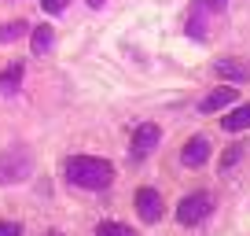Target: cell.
<instances>
[{"label": "cell", "instance_id": "52a82bcc", "mask_svg": "<svg viewBox=\"0 0 250 236\" xmlns=\"http://www.w3.org/2000/svg\"><path fill=\"white\" fill-rule=\"evenodd\" d=\"M213 71H217L221 78H228V81H247V78H250V63L232 59V55H228V59H217V63H213Z\"/></svg>", "mask_w": 250, "mask_h": 236}, {"label": "cell", "instance_id": "ac0fdd59", "mask_svg": "<svg viewBox=\"0 0 250 236\" xmlns=\"http://www.w3.org/2000/svg\"><path fill=\"white\" fill-rule=\"evenodd\" d=\"M103 4H107V0H88V8H103Z\"/></svg>", "mask_w": 250, "mask_h": 236}, {"label": "cell", "instance_id": "2e32d148", "mask_svg": "<svg viewBox=\"0 0 250 236\" xmlns=\"http://www.w3.org/2000/svg\"><path fill=\"white\" fill-rule=\"evenodd\" d=\"M0 236H22V225L19 221H0Z\"/></svg>", "mask_w": 250, "mask_h": 236}, {"label": "cell", "instance_id": "277c9868", "mask_svg": "<svg viewBox=\"0 0 250 236\" xmlns=\"http://www.w3.org/2000/svg\"><path fill=\"white\" fill-rule=\"evenodd\" d=\"M158 141H162V129H158L155 122L136 126V133H133V159H147L151 151L158 148Z\"/></svg>", "mask_w": 250, "mask_h": 236}, {"label": "cell", "instance_id": "9c48e42d", "mask_svg": "<svg viewBox=\"0 0 250 236\" xmlns=\"http://www.w3.org/2000/svg\"><path fill=\"white\" fill-rule=\"evenodd\" d=\"M22 74H26V67H22V63L4 67V74H0V89H4L8 96H15L19 89H22Z\"/></svg>", "mask_w": 250, "mask_h": 236}, {"label": "cell", "instance_id": "e0dca14e", "mask_svg": "<svg viewBox=\"0 0 250 236\" xmlns=\"http://www.w3.org/2000/svg\"><path fill=\"white\" fill-rule=\"evenodd\" d=\"M206 8H210V11H225L228 0H206Z\"/></svg>", "mask_w": 250, "mask_h": 236}, {"label": "cell", "instance_id": "9a60e30c", "mask_svg": "<svg viewBox=\"0 0 250 236\" xmlns=\"http://www.w3.org/2000/svg\"><path fill=\"white\" fill-rule=\"evenodd\" d=\"M235 163H239V148H228L225 155H221V170H232Z\"/></svg>", "mask_w": 250, "mask_h": 236}, {"label": "cell", "instance_id": "7a4b0ae2", "mask_svg": "<svg viewBox=\"0 0 250 236\" xmlns=\"http://www.w3.org/2000/svg\"><path fill=\"white\" fill-rule=\"evenodd\" d=\"M30 170H33L30 148L15 144V148L0 151V185H22L26 177H30Z\"/></svg>", "mask_w": 250, "mask_h": 236}, {"label": "cell", "instance_id": "3957f363", "mask_svg": "<svg viewBox=\"0 0 250 236\" xmlns=\"http://www.w3.org/2000/svg\"><path fill=\"white\" fill-rule=\"evenodd\" d=\"M210 211H213V196H210V192H191V196L180 199L177 221H180V225H199Z\"/></svg>", "mask_w": 250, "mask_h": 236}, {"label": "cell", "instance_id": "4fadbf2b", "mask_svg": "<svg viewBox=\"0 0 250 236\" xmlns=\"http://www.w3.org/2000/svg\"><path fill=\"white\" fill-rule=\"evenodd\" d=\"M26 33V23H8V26H0V45H11V41H19Z\"/></svg>", "mask_w": 250, "mask_h": 236}, {"label": "cell", "instance_id": "8992f818", "mask_svg": "<svg viewBox=\"0 0 250 236\" xmlns=\"http://www.w3.org/2000/svg\"><path fill=\"white\" fill-rule=\"evenodd\" d=\"M180 159H184L188 170H199V166L210 159V141H206V137H191V141L184 144V151H180Z\"/></svg>", "mask_w": 250, "mask_h": 236}, {"label": "cell", "instance_id": "5b68a950", "mask_svg": "<svg viewBox=\"0 0 250 236\" xmlns=\"http://www.w3.org/2000/svg\"><path fill=\"white\" fill-rule=\"evenodd\" d=\"M136 214H140L144 221H158L162 218V196H158L155 189H140L136 192Z\"/></svg>", "mask_w": 250, "mask_h": 236}, {"label": "cell", "instance_id": "8fae6325", "mask_svg": "<svg viewBox=\"0 0 250 236\" xmlns=\"http://www.w3.org/2000/svg\"><path fill=\"white\" fill-rule=\"evenodd\" d=\"M52 45H55V30H52V26H37V30L30 33V48H33L37 55H44Z\"/></svg>", "mask_w": 250, "mask_h": 236}, {"label": "cell", "instance_id": "ba28073f", "mask_svg": "<svg viewBox=\"0 0 250 236\" xmlns=\"http://www.w3.org/2000/svg\"><path fill=\"white\" fill-rule=\"evenodd\" d=\"M235 100V89H213L210 96H203V100H199V111H203V115H213V111H221V107H228V103Z\"/></svg>", "mask_w": 250, "mask_h": 236}, {"label": "cell", "instance_id": "5bb4252c", "mask_svg": "<svg viewBox=\"0 0 250 236\" xmlns=\"http://www.w3.org/2000/svg\"><path fill=\"white\" fill-rule=\"evenodd\" d=\"M66 4H70V0H41V8H44L48 15H59V11H66Z\"/></svg>", "mask_w": 250, "mask_h": 236}, {"label": "cell", "instance_id": "30bf717a", "mask_svg": "<svg viewBox=\"0 0 250 236\" xmlns=\"http://www.w3.org/2000/svg\"><path fill=\"white\" fill-rule=\"evenodd\" d=\"M221 126H225L228 133H243V129H250V103H243V107H235L228 118H221Z\"/></svg>", "mask_w": 250, "mask_h": 236}, {"label": "cell", "instance_id": "7c38bea8", "mask_svg": "<svg viewBox=\"0 0 250 236\" xmlns=\"http://www.w3.org/2000/svg\"><path fill=\"white\" fill-rule=\"evenodd\" d=\"M96 236H136V229L122 225V221H100V225H96Z\"/></svg>", "mask_w": 250, "mask_h": 236}, {"label": "cell", "instance_id": "6da1fadb", "mask_svg": "<svg viewBox=\"0 0 250 236\" xmlns=\"http://www.w3.org/2000/svg\"><path fill=\"white\" fill-rule=\"evenodd\" d=\"M62 173H66L70 185L88 189V192H103L114 181V166H110L107 159H96V155H70L62 163Z\"/></svg>", "mask_w": 250, "mask_h": 236}]
</instances>
